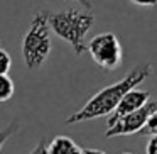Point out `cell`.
I'll list each match as a JSON object with an SVG mask.
<instances>
[{"mask_svg": "<svg viewBox=\"0 0 157 154\" xmlns=\"http://www.w3.org/2000/svg\"><path fill=\"white\" fill-rule=\"evenodd\" d=\"M130 2L140 7H155L157 5V0H130Z\"/></svg>", "mask_w": 157, "mask_h": 154, "instance_id": "cell-14", "label": "cell"}, {"mask_svg": "<svg viewBox=\"0 0 157 154\" xmlns=\"http://www.w3.org/2000/svg\"><path fill=\"white\" fill-rule=\"evenodd\" d=\"M75 2H79V4H81V5H85V7L88 9V10H90V9L93 7V4H91V0H75Z\"/></svg>", "mask_w": 157, "mask_h": 154, "instance_id": "cell-15", "label": "cell"}, {"mask_svg": "<svg viewBox=\"0 0 157 154\" xmlns=\"http://www.w3.org/2000/svg\"><path fill=\"white\" fill-rule=\"evenodd\" d=\"M19 130V125H17V122H12V124H9L7 127H5L4 130H0V151H2V146H4L5 142H7L9 139H10L12 136H14L15 132Z\"/></svg>", "mask_w": 157, "mask_h": 154, "instance_id": "cell-10", "label": "cell"}, {"mask_svg": "<svg viewBox=\"0 0 157 154\" xmlns=\"http://www.w3.org/2000/svg\"><path fill=\"white\" fill-rule=\"evenodd\" d=\"M155 134H157V110L149 117V120L144 125V129L139 132V136H155Z\"/></svg>", "mask_w": 157, "mask_h": 154, "instance_id": "cell-9", "label": "cell"}, {"mask_svg": "<svg viewBox=\"0 0 157 154\" xmlns=\"http://www.w3.org/2000/svg\"><path fill=\"white\" fill-rule=\"evenodd\" d=\"M48 22L51 31L58 38L71 46L75 54H83L86 51V34L95 24V15L90 12H81L78 9H68L63 12H49Z\"/></svg>", "mask_w": 157, "mask_h": 154, "instance_id": "cell-2", "label": "cell"}, {"mask_svg": "<svg viewBox=\"0 0 157 154\" xmlns=\"http://www.w3.org/2000/svg\"><path fill=\"white\" fill-rule=\"evenodd\" d=\"M157 110V100H149L144 107L120 117L112 127H106V139H112L117 136H130V134H139L147 124L149 117Z\"/></svg>", "mask_w": 157, "mask_h": 154, "instance_id": "cell-5", "label": "cell"}, {"mask_svg": "<svg viewBox=\"0 0 157 154\" xmlns=\"http://www.w3.org/2000/svg\"><path fill=\"white\" fill-rule=\"evenodd\" d=\"M145 154H157V134L149 137L145 146Z\"/></svg>", "mask_w": 157, "mask_h": 154, "instance_id": "cell-12", "label": "cell"}, {"mask_svg": "<svg viewBox=\"0 0 157 154\" xmlns=\"http://www.w3.org/2000/svg\"><path fill=\"white\" fill-rule=\"evenodd\" d=\"M83 152H85V154H106V152L98 151V149H83Z\"/></svg>", "mask_w": 157, "mask_h": 154, "instance_id": "cell-16", "label": "cell"}, {"mask_svg": "<svg viewBox=\"0 0 157 154\" xmlns=\"http://www.w3.org/2000/svg\"><path fill=\"white\" fill-rule=\"evenodd\" d=\"M48 10H41L32 17L31 27L22 39V58L29 69H37L46 63L52 49L51 27Z\"/></svg>", "mask_w": 157, "mask_h": 154, "instance_id": "cell-3", "label": "cell"}, {"mask_svg": "<svg viewBox=\"0 0 157 154\" xmlns=\"http://www.w3.org/2000/svg\"><path fill=\"white\" fill-rule=\"evenodd\" d=\"M73 154H85V152H83V147H79V146H78L75 151H73Z\"/></svg>", "mask_w": 157, "mask_h": 154, "instance_id": "cell-17", "label": "cell"}, {"mask_svg": "<svg viewBox=\"0 0 157 154\" xmlns=\"http://www.w3.org/2000/svg\"><path fill=\"white\" fill-rule=\"evenodd\" d=\"M122 154H133V152H122Z\"/></svg>", "mask_w": 157, "mask_h": 154, "instance_id": "cell-18", "label": "cell"}, {"mask_svg": "<svg viewBox=\"0 0 157 154\" xmlns=\"http://www.w3.org/2000/svg\"><path fill=\"white\" fill-rule=\"evenodd\" d=\"M31 154H49V152H48V146H46L44 140H39L37 146H36L34 149L31 151Z\"/></svg>", "mask_w": 157, "mask_h": 154, "instance_id": "cell-13", "label": "cell"}, {"mask_svg": "<svg viewBox=\"0 0 157 154\" xmlns=\"http://www.w3.org/2000/svg\"><path fill=\"white\" fill-rule=\"evenodd\" d=\"M150 100V93L145 92V90H139V88H132L122 97V100L118 102L117 109L110 113L108 117V122H106V127H112L120 117L127 115V113L133 112V110L144 107L147 102Z\"/></svg>", "mask_w": 157, "mask_h": 154, "instance_id": "cell-6", "label": "cell"}, {"mask_svg": "<svg viewBox=\"0 0 157 154\" xmlns=\"http://www.w3.org/2000/svg\"><path fill=\"white\" fill-rule=\"evenodd\" d=\"M12 68V58L7 51L0 49V75H7Z\"/></svg>", "mask_w": 157, "mask_h": 154, "instance_id": "cell-11", "label": "cell"}, {"mask_svg": "<svg viewBox=\"0 0 157 154\" xmlns=\"http://www.w3.org/2000/svg\"><path fill=\"white\" fill-rule=\"evenodd\" d=\"M14 81L10 80L9 75H0V103L2 102H7V100L12 98L14 95Z\"/></svg>", "mask_w": 157, "mask_h": 154, "instance_id": "cell-8", "label": "cell"}, {"mask_svg": "<svg viewBox=\"0 0 157 154\" xmlns=\"http://www.w3.org/2000/svg\"><path fill=\"white\" fill-rule=\"evenodd\" d=\"M150 75H152V63H144V65L135 66L120 81L113 83L110 86H105L98 93H95L78 112H75L73 115H69L66 119V125H73V124H79V122H86V120L98 119V117L110 115L117 109L122 97L128 90L137 88Z\"/></svg>", "mask_w": 157, "mask_h": 154, "instance_id": "cell-1", "label": "cell"}, {"mask_svg": "<svg viewBox=\"0 0 157 154\" xmlns=\"http://www.w3.org/2000/svg\"><path fill=\"white\" fill-rule=\"evenodd\" d=\"M76 142L66 136H56L51 142L48 144V152L49 154H73L76 149Z\"/></svg>", "mask_w": 157, "mask_h": 154, "instance_id": "cell-7", "label": "cell"}, {"mask_svg": "<svg viewBox=\"0 0 157 154\" xmlns=\"http://www.w3.org/2000/svg\"><path fill=\"white\" fill-rule=\"evenodd\" d=\"M86 51L90 53L93 61L103 69L113 71L122 65V58H123L122 44H120V39L113 32L96 34L86 44Z\"/></svg>", "mask_w": 157, "mask_h": 154, "instance_id": "cell-4", "label": "cell"}]
</instances>
